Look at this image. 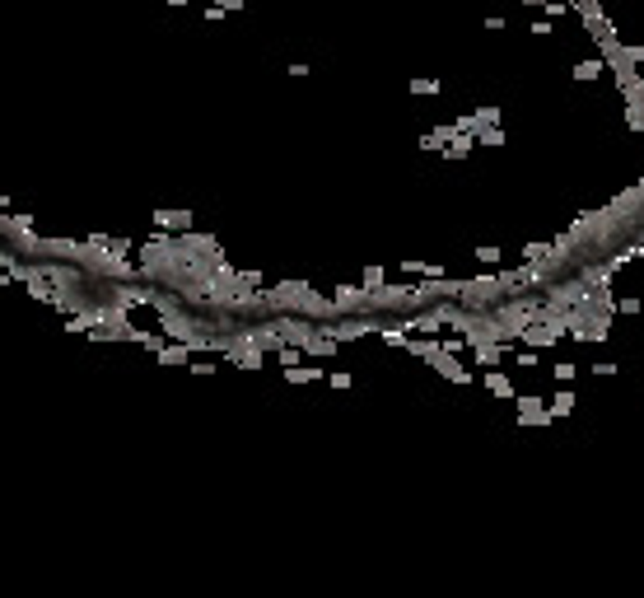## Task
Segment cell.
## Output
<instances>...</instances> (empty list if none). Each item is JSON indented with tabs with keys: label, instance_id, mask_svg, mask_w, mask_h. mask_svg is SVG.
<instances>
[{
	"label": "cell",
	"instance_id": "obj_12",
	"mask_svg": "<svg viewBox=\"0 0 644 598\" xmlns=\"http://www.w3.org/2000/svg\"><path fill=\"white\" fill-rule=\"evenodd\" d=\"M374 285H383V267H369L365 271V290H374Z\"/></svg>",
	"mask_w": 644,
	"mask_h": 598
},
{
	"label": "cell",
	"instance_id": "obj_16",
	"mask_svg": "<svg viewBox=\"0 0 644 598\" xmlns=\"http://www.w3.org/2000/svg\"><path fill=\"white\" fill-rule=\"evenodd\" d=\"M555 379H560V384H574V365H555Z\"/></svg>",
	"mask_w": 644,
	"mask_h": 598
},
{
	"label": "cell",
	"instance_id": "obj_18",
	"mask_svg": "<svg viewBox=\"0 0 644 598\" xmlns=\"http://www.w3.org/2000/svg\"><path fill=\"white\" fill-rule=\"evenodd\" d=\"M570 5H579V0H570Z\"/></svg>",
	"mask_w": 644,
	"mask_h": 598
},
{
	"label": "cell",
	"instance_id": "obj_13",
	"mask_svg": "<svg viewBox=\"0 0 644 598\" xmlns=\"http://www.w3.org/2000/svg\"><path fill=\"white\" fill-rule=\"evenodd\" d=\"M598 75V61H584V66H574V79H593Z\"/></svg>",
	"mask_w": 644,
	"mask_h": 598
},
{
	"label": "cell",
	"instance_id": "obj_7",
	"mask_svg": "<svg viewBox=\"0 0 644 598\" xmlns=\"http://www.w3.org/2000/svg\"><path fill=\"white\" fill-rule=\"evenodd\" d=\"M486 388H490L495 397H513V384L504 379V374H486Z\"/></svg>",
	"mask_w": 644,
	"mask_h": 598
},
{
	"label": "cell",
	"instance_id": "obj_5",
	"mask_svg": "<svg viewBox=\"0 0 644 598\" xmlns=\"http://www.w3.org/2000/svg\"><path fill=\"white\" fill-rule=\"evenodd\" d=\"M187 355H191L187 341H182V346H159V360L164 365H187Z\"/></svg>",
	"mask_w": 644,
	"mask_h": 598
},
{
	"label": "cell",
	"instance_id": "obj_15",
	"mask_svg": "<svg viewBox=\"0 0 644 598\" xmlns=\"http://www.w3.org/2000/svg\"><path fill=\"white\" fill-rule=\"evenodd\" d=\"M477 117H481V126H495V122H500V108H481Z\"/></svg>",
	"mask_w": 644,
	"mask_h": 598
},
{
	"label": "cell",
	"instance_id": "obj_9",
	"mask_svg": "<svg viewBox=\"0 0 644 598\" xmlns=\"http://www.w3.org/2000/svg\"><path fill=\"white\" fill-rule=\"evenodd\" d=\"M570 406H574V393H560L551 402V416H570Z\"/></svg>",
	"mask_w": 644,
	"mask_h": 598
},
{
	"label": "cell",
	"instance_id": "obj_17",
	"mask_svg": "<svg viewBox=\"0 0 644 598\" xmlns=\"http://www.w3.org/2000/svg\"><path fill=\"white\" fill-rule=\"evenodd\" d=\"M238 5H243V0H220V10H238Z\"/></svg>",
	"mask_w": 644,
	"mask_h": 598
},
{
	"label": "cell",
	"instance_id": "obj_1",
	"mask_svg": "<svg viewBox=\"0 0 644 598\" xmlns=\"http://www.w3.org/2000/svg\"><path fill=\"white\" fill-rule=\"evenodd\" d=\"M365 304H369V290H350V285L336 290V309L341 314H365Z\"/></svg>",
	"mask_w": 644,
	"mask_h": 598
},
{
	"label": "cell",
	"instance_id": "obj_10",
	"mask_svg": "<svg viewBox=\"0 0 644 598\" xmlns=\"http://www.w3.org/2000/svg\"><path fill=\"white\" fill-rule=\"evenodd\" d=\"M481 140H486V145H504V131H495V126H481Z\"/></svg>",
	"mask_w": 644,
	"mask_h": 598
},
{
	"label": "cell",
	"instance_id": "obj_14",
	"mask_svg": "<svg viewBox=\"0 0 644 598\" xmlns=\"http://www.w3.org/2000/svg\"><path fill=\"white\" fill-rule=\"evenodd\" d=\"M542 10L551 14V19H560V14H565V0H542Z\"/></svg>",
	"mask_w": 644,
	"mask_h": 598
},
{
	"label": "cell",
	"instance_id": "obj_6",
	"mask_svg": "<svg viewBox=\"0 0 644 598\" xmlns=\"http://www.w3.org/2000/svg\"><path fill=\"white\" fill-rule=\"evenodd\" d=\"M467 150H472V131H457L453 140H448V150H444V155H448V159H462Z\"/></svg>",
	"mask_w": 644,
	"mask_h": 598
},
{
	"label": "cell",
	"instance_id": "obj_4",
	"mask_svg": "<svg viewBox=\"0 0 644 598\" xmlns=\"http://www.w3.org/2000/svg\"><path fill=\"white\" fill-rule=\"evenodd\" d=\"M155 225H159V229H187L191 215H187V211H155Z\"/></svg>",
	"mask_w": 644,
	"mask_h": 598
},
{
	"label": "cell",
	"instance_id": "obj_8",
	"mask_svg": "<svg viewBox=\"0 0 644 598\" xmlns=\"http://www.w3.org/2000/svg\"><path fill=\"white\" fill-rule=\"evenodd\" d=\"M309 379H322L318 365H294V370H289V384H309Z\"/></svg>",
	"mask_w": 644,
	"mask_h": 598
},
{
	"label": "cell",
	"instance_id": "obj_3",
	"mask_svg": "<svg viewBox=\"0 0 644 598\" xmlns=\"http://www.w3.org/2000/svg\"><path fill=\"white\" fill-rule=\"evenodd\" d=\"M434 370L444 374V379H453V384H467V379H472V374H467L462 365H457L453 355H448V350H444V355H439V360H434Z\"/></svg>",
	"mask_w": 644,
	"mask_h": 598
},
{
	"label": "cell",
	"instance_id": "obj_2",
	"mask_svg": "<svg viewBox=\"0 0 644 598\" xmlns=\"http://www.w3.org/2000/svg\"><path fill=\"white\" fill-rule=\"evenodd\" d=\"M518 421H523V426H546L551 411H546V402H537V397H523V402H518Z\"/></svg>",
	"mask_w": 644,
	"mask_h": 598
},
{
	"label": "cell",
	"instance_id": "obj_11",
	"mask_svg": "<svg viewBox=\"0 0 644 598\" xmlns=\"http://www.w3.org/2000/svg\"><path fill=\"white\" fill-rule=\"evenodd\" d=\"M411 94H439V79H411Z\"/></svg>",
	"mask_w": 644,
	"mask_h": 598
}]
</instances>
